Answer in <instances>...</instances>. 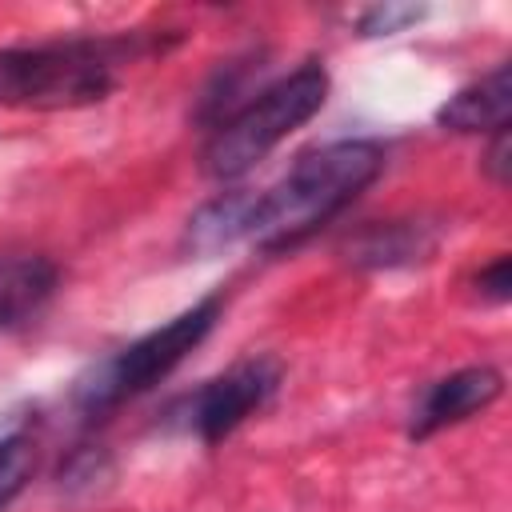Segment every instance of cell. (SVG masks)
<instances>
[{"mask_svg": "<svg viewBox=\"0 0 512 512\" xmlns=\"http://www.w3.org/2000/svg\"><path fill=\"white\" fill-rule=\"evenodd\" d=\"M380 172L384 148L376 140H332L308 148L272 188L252 192L244 240L264 252L296 248L300 240L320 232V224L340 216Z\"/></svg>", "mask_w": 512, "mask_h": 512, "instance_id": "obj_1", "label": "cell"}, {"mask_svg": "<svg viewBox=\"0 0 512 512\" xmlns=\"http://www.w3.org/2000/svg\"><path fill=\"white\" fill-rule=\"evenodd\" d=\"M164 48L140 36H76L52 44L0 48V108L64 112L100 104L120 76V64Z\"/></svg>", "mask_w": 512, "mask_h": 512, "instance_id": "obj_2", "label": "cell"}, {"mask_svg": "<svg viewBox=\"0 0 512 512\" xmlns=\"http://www.w3.org/2000/svg\"><path fill=\"white\" fill-rule=\"evenodd\" d=\"M328 100V72L320 60H304L276 84H264L256 96L240 100L220 124H212L200 168L212 180H236L256 168L284 136H292L304 120H312Z\"/></svg>", "mask_w": 512, "mask_h": 512, "instance_id": "obj_3", "label": "cell"}, {"mask_svg": "<svg viewBox=\"0 0 512 512\" xmlns=\"http://www.w3.org/2000/svg\"><path fill=\"white\" fill-rule=\"evenodd\" d=\"M220 308H224V300H220V292H212V296L196 300L192 308L176 312L172 320H164L160 328L144 332L128 348H120L108 360H100L88 376L76 380V392H72L76 408L84 416H104V412L120 408L124 400L156 388L192 348L204 344V336L220 320Z\"/></svg>", "mask_w": 512, "mask_h": 512, "instance_id": "obj_4", "label": "cell"}, {"mask_svg": "<svg viewBox=\"0 0 512 512\" xmlns=\"http://www.w3.org/2000/svg\"><path fill=\"white\" fill-rule=\"evenodd\" d=\"M280 388V364L272 356H252L232 364L228 372L204 380L192 396H184L176 404L172 416H180V424L204 440V444H220L228 440L248 416H256L272 392Z\"/></svg>", "mask_w": 512, "mask_h": 512, "instance_id": "obj_5", "label": "cell"}, {"mask_svg": "<svg viewBox=\"0 0 512 512\" xmlns=\"http://www.w3.org/2000/svg\"><path fill=\"white\" fill-rule=\"evenodd\" d=\"M504 392V376L492 368V364H468V368H456L440 380H432L416 404H412V416H408V436L412 440H428L452 424H464L468 416L492 408Z\"/></svg>", "mask_w": 512, "mask_h": 512, "instance_id": "obj_6", "label": "cell"}, {"mask_svg": "<svg viewBox=\"0 0 512 512\" xmlns=\"http://www.w3.org/2000/svg\"><path fill=\"white\" fill-rule=\"evenodd\" d=\"M512 116V72L508 64H496L488 76L460 88L440 112L436 124L452 132H504Z\"/></svg>", "mask_w": 512, "mask_h": 512, "instance_id": "obj_7", "label": "cell"}, {"mask_svg": "<svg viewBox=\"0 0 512 512\" xmlns=\"http://www.w3.org/2000/svg\"><path fill=\"white\" fill-rule=\"evenodd\" d=\"M52 292H56V264L48 256L4 252L0 256V332L36 316Z\"/></svg>", "mask_w": 512, "mask_h": 512, "instance_id": "obj_8", "label": "cell"}, {"mask_svg": "<svg viewBox=\"0 0 512 512\" xmlns=\"http://www.w3.org/2000/svg\"><path fill=\"white\" fill-rule=\"evenodd\" d=\"M428 248H432V236L424 224L388 220V224H368L348 244V260L360 268H400V264L420 260Z\"/></svg>", "mask_w": 512, "mask_h": 512, "instance_id": "obj_9", "label": "cell"}, {"mask_svg": "<svg viewBox=\"0 0 512 512\" xmlns=\"http://www.w3.org/2000/svg\"><path fill=\"white\" fill-rule=\"evenodd\" d=\"M248 200L252 192L248 188H236V192H220L216 200L200 204L196 216L188 220L184 228V244L200 256L208 252H220L236 240H244V228H248Z\"/></svg>", "mask_w": 512, "mask_h": 512, "instance_id": "obj_10", "label": "cell"}, {"mask_svg": "<svg viewBox=\"0 0 512 512\" xmlns=\"http://www.w3.org/2000/svg\"><path fill=\"white\" fill-rule=\"evenodd\" d=\"M36 468V444L28 436H4L0 440V512L24 492L28 476Z\"/></svg>", "mask_w": 512, "mask_h": 512, "instance_id": "obj_11", "label": "cell"}, {"mask_svg": "<svg viewBox=\"0 0 512 512\" xmlns=\"http://www.w3.org/2000/svg\"><path fill=\"white\" fill-rule=\"evenodd\" d=\"M420 16H424V8H412V4H380V8H368L360 16V32L364 36H392Z\"/></svg>", "mask_w": 512, "mask_h": 512, "instance_id": "obj_12", "label": "cell"}, {"mask_svg": "<svg viewBox=\"0 0 512 512\" xmlns=\"http://www.w3.org/2000/svg\"><path fill=\"white\" fill-rule=\"evenodd\" d=\"M512 272H508V256H496L488 268H480V276H476V292H480V300H488V304H504L512 292Z\"/></svg>", "mask_w": 512, "mask_h": 512, "instance_id": "obj_13", "label": "cell"}, {"mask_svg": "<svg viewBox=\"0 0 512 512\" xmlns=\"http://www.w3.org/2000/svg\"><path fill=\"white\" fill-rule=\"evenodd\" d=\"M508 152H512V144H508V128H504V132L492 136V144L484 152V168L496 184H508Z\"/></svg>", "mask_w": 512, "mask_h": 512, "instance_id": "obj_14", "label": "cell"}]
</instances>
